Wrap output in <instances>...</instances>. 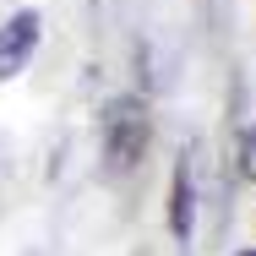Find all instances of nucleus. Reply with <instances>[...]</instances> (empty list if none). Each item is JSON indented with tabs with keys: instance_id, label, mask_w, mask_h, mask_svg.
<instances>
[{
	"instance_id": "f257e3e1",
	"label": "nucleus",
	"mask_w": 256,
	"mask_h": 256,
	"mask_svg": "<svg viewBox=\"0 0 256 256\" xmlns=\"http://www.w3.org/2000/svg\"><path fill=\"white\" fill-rule=\"evenodd\" d=\"M148 136H153V120L142 98H114L109 104V120H104V158L109 169H136L148 153Z\"/></svg>"
},
{
	"instance_id": "f03ea898",
	"label": "nucleus",
	"mask_w": 256,
	"mask_h": 256,
	"mask_svg": "<svg viewBox=\"0 0 256 256\" xmlns=\"http://www.w3.org/2000/svg\"><path fill=\"white\" fill-rule=\"evenodd\" d=\"M38 50V11H16L0 28V82H11Z\"/></svg>"
},
{
	"instance_id": "7ed1b4c3",
	"label": "nucleus",
	"mask_w": 256,
	"mask_h": 256,
	"mask_svg": "<svg viewBox=\"0 0 256 256\" xmlns=\"http://www.w3.org/2000/svg\"><path fill=\"white\" fill-rule=\"evenodd\" d=\"M191 224H196V180H191V164L180 158L174 164V191H169V229H174L180 246L191 240Z\"/></svg>"
},
{
	"instance_id": "20e7f679",
	"label": "nucleus",
	"mask_w": 256,
	"mask_h": 256,
	"mask_svg": "<svg viewBox=\"0 0 256 256\" xmlns=\"http://www.w3.org/2000/svg\"><path fill=\"white\" fill-rule=\"evenodd\" d=\"M240 256H256V251H240Z\"/></svg>"
}]
</instances>
